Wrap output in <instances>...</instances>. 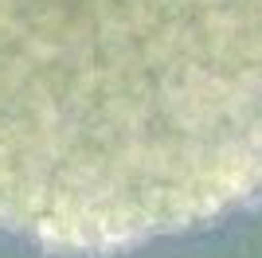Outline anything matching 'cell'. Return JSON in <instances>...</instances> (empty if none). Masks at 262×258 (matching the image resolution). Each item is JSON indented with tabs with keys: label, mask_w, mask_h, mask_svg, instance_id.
<instances>
[{
	"label": "cell",
	"mask_w": 262,
	"mask_h": 258,
	"mask_svg": "<svg viewBox=\"0 0 262 258\" xmlns=\"http://www.w3.org/2000/svg\"><path fill=\"white\" fill-rule=\"evenodd\" d=\"M262 207V0H0V235L114 254Z\"/></svg>",
	"instance_id": "6da1fadb"
}]
</instances>
